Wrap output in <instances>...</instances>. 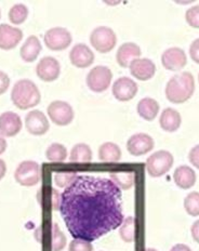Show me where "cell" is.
Segmentation results:
<instances>
[{
	"label": "cell",
	"mask_w": 199,
	"mask_h": 251,
	"mask_svg": "<svg viewBox=\"0 0 199 251\" xmlns=\"http://www.w3.org/2000/svg\"><path fill=\"white\" fill-rule=\"evenodd\" d=\"M36 74L41 80L51 82L61 74V64L53 56H45L36 65Z\"/></svg>",
	"instance_id": "obj_13"
},
{
	"label": "cell",
	"mask_w": 199,
	"mask_h": 251,
	"mask_svg": "<svg viewBox=\"0 0 199 251\" xmlns=\"http://www.w3.org/2000/svg\"><path fill=\"white\" fill-rule=\"evenodd\" d=\"M135 171L132 170H122L113 171L109 175L111 179L120 190L128 191L135 184Z\"/></svg>",
	"instance_id": "obj_27"
},
{
	"label": "cell",
	"mask_w": 199,
	"mask_h": 251,
	"mask_svg": "<svg viewBox=\"0 0 199 251\" xmlns=\"http://www.w3.org/2000/svg\"><path fill=\"white\" fill-rule=\"evenodd\" d=\"M190 54L192 60L199 64V38L195 39L190 47Z\"/></svg>",
	"instance_id": "obj_38"
},
{
	"label": "cell",
	"mask_w": 199,
	"mask_h": 251,
	"mask_svg": "<svg viewBox=\"0 0 199 251\" xmlns=\"http://www.w3.org/2000/svg\"><path fill=\"white\" fill-rule=\"evenodd\" d=\"M41 100L38 87L29 79H21L14 83L11 91V101L20 109L37 106Z\"/></svg>",
	"instance_id": "obj_3"
},
{
	"label": "cell",
	"mask_w": 199,
	"mask_h": 251,
	"mask_svg": "<svg viewBox=\"0 0 199 251\" xmlns=\"http://www.w3.org/2000/svg\"><path fill=\"white\" fill-rule=\"evenodd\" d=\"M91 46L100 53L111 52L117 44V35L107 26H98L90 34Z\"/></svg>",
	"instance_id": "obj_6"
},
{
	"label": "cell",
	"mask_w": 199,
	"mask_h": 251,
	"mask_svg": "<svg viewBox=\"0 0 199 251\" xmlns=\"http://www.w3.org/2000/svg\"><path fill=\"white\" fill-rule=\"evenodd\" d=\"M41 49H43V46H41L40 40L38 39L37 36L31 35L25 40L23 46L21 47L20 54L24 62L30 63L37 59L38 55L40 54Z\"/></svg>",
	"instance_id": "obj_24"
},
{
	"label": "cell",
	"mask_w": 199,
	"mask_h": 251,
	"mask_svg": "<svg viewBox=\"0 0 199 251\" xmlns=\"http://www.w3.org/2000/svg\"><path fill=\"white\" fill-rule=\"evenodd\" d=\"M28 17V8L24 3H15L9 10V20L10 22L20 25L25 22Z\"/></svg>",
	"instance_id": "obj_31"
},
{
	"label": "cell",
	"mask_w": 199,
	"mask_h": 251,
	"mask_svg": "<svg viewBox=\"0 0 199 251\" xmlns=\"http://www.w3.org/2000/svg\"><path fill=\"white\" fill-rule=\"evenodd\" d=\"M70 60L78 69H87L94 62V53L86 44H77L70 52Z\"/></svg>",
	"instance_id": "obj_20"
},
{
	"label": "cell",
	"mask_w": 199,
	"mask_h": 251,
	"mask_svg": "<svg viewBox=\"0 0 199 251\" xmlns=\"http://www.w3.org/2000/svg\"><path fill=\"white\" fill-rule=\"evenodd\" d=\"M47 113L51 122L57 126L70 125L75 117L74 109L71 104L62 100L51 102L47 108Z\"/></svg>",
	"instance_id": "obj_10"
},
{
	"label": "cell",
	"mask_w": 199,
	"mask_h": 251,
	"mask_svg": "<svg viewBox=\"0 0 199 251\" xmlns=\"http://www.w3.org/2000/svg\"><path fill=\"white\" fill-rule=\"evenodd\" d=\"M161 64L166 70L171 72H179L187 64V56L185 51L179 47H172L164 51L161 55Z\"/></svg>",
	"instance_id": "obj_11"
},
{
	"label": "cell",
	"mask_w": 199,
	"mask_h": 251,
	"mask_svg": "<svg viewBox=\"0 0 199 251\" xmlns=\"http://www.w3.org/2000/svg\"><path fill=\"white\" fill-rule=\"evenodd\" d=\"M185 20L191 27L199 29V4L187 9L185 13Z\"/></svg>",
	"instance_id": "obj_34"
},
{
	"label": "cell",
	"mask_w": 199,
	"mask_h": 251,
	"mask_svg": "<svg viewBox=\"0 0 199 251\" xmlns=\"http://www.w3.org/2000/svg\"><path fill=\"white\" fill-rule=\"evenodd\" d=\"M140 46L134 43H125L119 47L116 53V61L122 67H129L131 63L141 56Z\"/></svg>",
	"instance_id": "obj_21"
},
{
	"label": "cell",
	"mask_w": 199,
	"mask_h": 251,
	"mask_svg": "<svg viewBox=\"0 0 199 251\" xmlns=\"http://www.w3.org/2000/svg\"><path fill=\"white\" fill-rule=\"evenodd\" d=\"M35 237L39 243L45 244L49 240L51 251H62L66 246V236L55 222H47L36 229Z\"/></svg>",
	"instance_id": "obj_4"
},
{
	"label": "cell",
	"mask_w": 199,
	"mask_h": 251,
	"mask_svg": "<svg viewBox=\"0 0 199 251\" xmlns=\"http://www.w3.org/2000/svg\"><path fill=\"white\" fill-rule=\"evenodd\" d=\"M129 69L131 75L141 81H148L151 79L156 73L155 63L148 57H143V59L139 57V59L134 60L130 64Z\"/></svg>",
	"instance_id": "obj_16"
},
{
	"label": "cell",
	"mask_w": 199,
	"mask_h": 251,
	"mask_svg": "<svg viewBox=\"0 0 199 251\" xmlns=\"http://www.w3.org/2000/svg\"><path fill=\"white\" fill-rule=\"evenodd\" d=\"M137 111L140 117L148 120V122H151V120H154L157 117V115L159 113V104L155 99L143 98L138 103Z\"/></svg>",
	"instance_id": "obj_25"
},
{
	"label": "cell",
	"mask_w": 199,
	"mask_h": 251,
	"mask_svg": "<svg viewBox=\"0 0 199 251\" xmlns=\"http://www.w3.org/2000/svg\"><path fill=\"white\" fill-rule=\"evenodd\" d=\"M99 160L103 163H117L123 156V151L116 143L105 142L99 148Z\"/></svg>",
	"instance_id": "obj_26"
},
{
	"label": "cell",
	"mask_w": 199,
	"mask_h": 251,
	"mask_svg": "<svg viewBox=\"0 0 199 251\" xmlns=\"http://www.w3.org/2000/svg\"><path fill=\"white\" fill-rule=\"evenodd\" d=\"M61 200L62 194L52 186H43L37 193V201L39 205L46 210H60Z\"/></svg>",
	"instance_id": "obj_19"
},
{
	"label": "cell",
	"mask_w": 199,
	"mask_h": 251,
	"mask_svg": "<svg viewBox=\"0 0 199 251\" xmlns=\"http://www.w3.org/2000/svg\"><path fill=\"white\" fill-rule=\"evenodd\" d=\"M197 180L196 172L190 166L183 165L177 167L174 174V181L177 187L182 190H190L195 185Z\"/></svg>",
	"instance_id": "obj_22"
},
{
	"label": "cell",
	"mask_w": 199,
	"mask_h": 251,
	"mask_svg": "<svg viewBox=\"0 0 199 251\" xmlns=\"http://www.w3.org/2000/svg\"><path fill=\"white\" fill-rule=\"evenodd\" d=\"M174 163V155L169 151L160 150L151 154L146 160V170L150 176L159 177L165 176L172 168Z\"/></svg>",
	"instance_id": "obj_5"
},
{
	"label": "cell",
	"mask_w": 199,
	"mask_h": 251,
	"mask_svg": "<svg viewBox=\"0 0 199 251\" xmlns=\"http://www.w3.org/2000/svg\"><path fill=\"white\" fill-rule=\"evenodd\" d=\"M6 172H7V165L4 163V160L0 159V180L6 176Z\"/></svg>",
	"instance_id": "obj_42"
},
{
	"label": "cell",
	"mask_w": 199,
	"mask_h": 251,
	"mask_svg": "<svg viewBox=\"0 0 199 251\" xmlns=\"http://www.w3.org/2000/svg\"><path fill=\"white\" fill-rule=\"evenodd\" d=\"M182 117L181 114L176 109L172 107H167L162 111L159 119V125L161 129L166 132H175L181 127Z\"/></svg>",
	"instance_id": "obj_23"
},
{
	"label": "cell",
	"mask_w": 199,
	"mask_h": 251,
	"mask_svg": "<svg viewBox=\"0 0 199 251\" xmlns=\"http://www.w3.org/2000/svg\"><path fill=\"white\" fill-rule=\"evenodd\" d=\"M139 90L138 83L129 77H120L114 82L112 92L114 98L120 102L132 100Z\"/></svg>",
	"instance_id": "obj_12"
},
{
	"label": "cell",
	"mask_w": 199,
	"mask_h": 251,
	"mask_svg": "<svg viewBox=\"0 0 199 251\" xmlns=\"http://www.w3.org/2000/svg\"><path fill=\"white\" fill-rule=\"evenodd\" d=\"M0 18H1V12H0Z\"/></svg>",
	"instance_id": "obj_44"
},
{
	"label": "cell",
	"mask_w": 199,
	"mask_h": 251,
	"mask_svg": "<svg viewBox=\"0 0 199 251\" xmlns=\"http://www.w3.org/2000/svg\"><path fill=\"white\" fill-rule=\"evenodd\" d=\"M195 91V80L190 72H182L167 82L166 97L174 104H182L190 100Z\"/></svg>",
	"instance_id": "obj_2"
},
{
	"label": "cell",
	"mask_w": 199,
	"mask_h": 251,
	"mask_svg": "<svg viewBox=\"0 0 199 251\" xmlns=\"http://www.w3.org/2000/svg\"><path fill=\"white\" fill-rule=\"evenodd\" d=\"M145 251H157L155 248H146Z\"/></svg>",
	"instance_id": "obj_43"
},
{
	"label": "cell",
	"mask_w": 199,
	"mask_h": 251,
	"mask_svg": "<svg viewBox=\"0 0 199 251\" xmlns=\"http://www.w3.org/2000/svg\"><path fill=\"white\" fill-rule=\"evenodd\" d=\"M60 212L73 237L93 242L122 226V190L106 177L78 176L62 193Z\"/></svg>",
	"instance_id": "obj_1"
},
{
	"label": "cell",
	"mask_w": 199,
	"mask_h": 251,
	"mask_svg": "<svg viewBox=\"0 0 199 251\" xmlns=\"http://www.w3.org/2000/svg\"><path fill=\"white\" fill-rule=\"evenodd\" d=\"M69 251H93V246L88 240L74 238L70 244Z\"/></svg>",
	"instance_id": "obj_35"
},
{
	"label": "cell",
	"mask_w": 199,
	"mask_h": 251,
	"mask_svg": "<svg viewBox=\"0 0 199 251\" xmlns=\"http://www.w3.org/2000/svg\"><path fill=\"white\" fill-rule=\"evenodd\" d=\"M170 251H192V249L184 244H176L170 249Z\"/></svg>",
	"instance_id": "obj_40"
},
{
	"label": "cell",
	"mask_w": 199,
	"mask_h": 251,
	"mask_svg": "<svg viewBox=\"0 0 199 251\" xmlns=\"http://www.w3.org/2000/svg\"><path fill=\"white\" fill-rule=\"evenodd\" d=\"M188 159H190V163L195 167V168L199 169V144L190 151V154H188Z\"/></svg>",
	"instance_id": "obj_36"
},
{
	"label": "cell",
	"mask_w": 199,
	"mask_h": 251,
	"mask_svg": "<svg viewBox=\"0 0 199 251\" xmlns=\"http://www.w3.org/2000/svg\"><path fill=\"white\" fill-rule=\"evenodd\" d=\"M113 73L109 67L105 65H98L88 73L87 86L93 92H104L111 86Z\"/></svg>",
	"instance_id": "obj_8"
},
{
	"label": "cell",
	"mask_w": 199,
	"mask_h": 251,
	"mask_svg": "<svg viewBox=\"0 0 199 251\" xmlns=\"http://www.w3.org/2000/svg\"><path fill=\"white\" fill-rule=\"evenodd\" d=\"M25 126L27 131L33 135H44L49 131L50 124L45 113L34 109L27 113L25 117Z\"/></svg>",
	"instance_id": "obj_15"
},
{
	"label": "cell",
	"mask_w": 199,
	"mask_h": 251,
	"mask_svg": "<svg viewBox=\"0 0 199 251\" xmlns=\"http://www.w3.org/2000/svg\"><path fill=\"white\" fill-rule=\"evenodd\" d=\"M76 171H59L54 172L53 175V183L55 186L60 188H66L70 186L77 177Z\"/></svg>",
	"instance_id": "obj_32"
},
{
	"label": "cell",
	"mask_w": 199,
	"mask_h": 251,
	"mask_svg": "<svg viewBox=\"0 0 199 251\" xmlns=\"http://www.w3.org/2000/svg\"><path fill=\"white\" fill-rule=\"evenodd\" d=\"M154 139L148 133H135L127 142V151L132 156H143L154 149Z\"/></svg>",
	"instance_id": "obj_14"
},
{
	"label": "cell",
	"mask_w": 199,
	"mask_h": 251,
	"mask_svg": "<svg viewBox=\"0 0 199 251\" xmlns=\"http://www.w3.org/2000/svg\"><path fill=\"white\" fill-rule=\"evenodd\" d=\"M10 87V77L7 73L0 71V96L8 90Z\"/></svg>",
	"instance_id": "obj_37"
},
{
	"label": "cell",
	"mask_w": 199,
	"mask_h": 251,
	"mask_svg": "<svg viewBox=\"0 0 199 251\" xmlns=\"http://www.w3.org/2000/svg\"><path fill=\"white\" fill-rule=\"evenodd\" d=\"M198 81H199V75H198Z\"/></svg>",
	"instance_id": "obj_45"
},
{
	"label": "cell",
	"mask_w": 199,
	"mask_h": 251,
	"mask_svg": "<svg viewBox=\"0 0 199 251\" xmlns=\"http://www.w3.org/2000/svg\"><path fill=\"white\" fill-rule=\"evenodd\" d=\"M72 34L69 29L65 27H52L45 33L44 41L47 46L52 51H62L69 48L72 44Z\"/></svg>",
	"instance_id": "obj_9"
},
{
	"label": "cell",
	"mask_w": 199,
	"mask_h": 251,
	"mask_svg": "<svg viewBox=\"0 0 199 251\" xmlns=\"http://www.w3.org/2000/svg\"><path fill=\"white\" fill-rule=\"evenodd\" d=\"M22 38V29L6 23L0 24V49L11 50L20 44Z\"/></svg>",
	"instance_id": "obj_17"
},
{
	"label": "cell",
	"mask_w": 199,
	"mask_h": 251,
	"mask_svg": "<svg viewBox=\"0 0 199 251\" xmlns=\"http://www.w3.org/2000/svg\"><path fill=\"white\" fill-rule=\"evenodd\" d=\"M119 235L123 242L133 243L137 235V219L131 216L124 219L122 226H119Z\"/></svg>",
	"instance_id": "obj_29"
},
{
	"label": "cell",
	"mask_w": 199,
	"mask_h": 251,
	"mask_svg": "<svg viewBox=\"0 0 199 251\" xmlns=\"http://www.w3.org/2000/svg\"><path fill=\"white\" fill-rule=\"evenodd\" d=\"M22 130V119L17 113L4 112L0 115V134L3 138H11Z\"/></svg>",
	"instance_id": "obj_18"
},
{
	"label": "cell",
	"mask_w": 199,
	"mask_h": 251,
	"mask_svg": "<svg viewBox=\"0 0 199 251\" xmlns=\"http://www.w3.org/2000/svg\"><path fill=\"white\" fill-rule=\"evenodd\" d=\"M7 146H8V143H7L6 139H4L2 135L0 134V155L3 154L4 151H6Z\"/></svg>",
	"instance_id": "obj_41"
},
{
	"label": "cell",
	"mask_w": 199,
	"mask_h": 251,
	"mask_svg": "<svg viewBox=\"0 0 199 251\" xmlns=\"http://www.w3.org/2000/svg\"><path fill=\"white\" fill-rule=\"evenodd\" d=\"M70 160L72 163L87 164L92 160L91 148L86 143H77L73 146L70 154Z\"/></svg>",
	"instance_id": "obj_28"
},
{
	"label": "cell",
	"mask_w": 199,
	"mask_h": 251,
	"mask_svg": "<svg viewBox=\"0 0 199 251\" xmlns=\"http://www.w3.org/2000/svg\"><path fill=\"white\" fill-rule=\"evenodd\" d=\"M14 179L22 186L37 185L41 179L39 165L34 160H24L14 172Z\"/></svg>",
	"instance_id": "obj_7"
},
{
	"label": "cell",
	"mask_w": 199,
	"mask_h": 251,
	"mask_svg": "<svg viewBox=\"0 0 199 251\" xmlns=\"http://www.w3.org/2000/svg\"><path fill=\"white\" fill-rule=\"evenodd\" d=\"M184 209L191 217H199V193L192 192L184 200Z\"/></svg>",
	"instance_id": "obj_33"
},
{
	"label": "cell",
	"mask_w": 199,
	"mask_h": 251,
	"mask_svg": "<svg viewBox=\"0 0 199 251\" xmlns=\"http://www.w3.org/2000/svg\"><path fill=\"white\" fill-rule=\"evenodd\" d=\"M191 233L193 239L195 240L197 244H199V220L193 223V226L191 227Z\"/></svg>",
	"instance_id": "obj_39"
},
{
	"label": "cell",
	"mask_w": 199,
	"mask_h": 251,
	"mask_svg": "<svg viewBox=\"0 0 199 251\" xmlns=\"http://www.w3.org/2000/svg\"><path fill=\"white\" fill-rule=\"evenodd\" d=\"M46 157L52 163H63L67 158V150L61 143H52L46 151Z\"/></svg>",
	"instance_id": "obj_30"
}]
</instances>
